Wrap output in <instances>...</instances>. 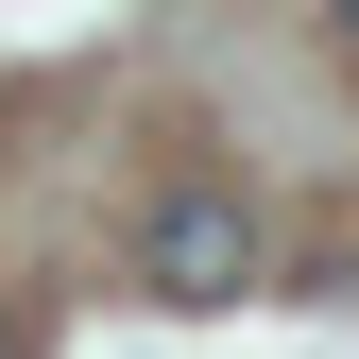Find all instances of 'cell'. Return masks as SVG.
Masks as SVG:
<instances>
[{
    "label": "cell",
    "instance_id": "6da1fadb",
    "mask_svg": "<svg viewBox=\"0 0 359 359\" xmlns=\"http://www.w3.org/2000/svg\"><path fill=\"white\" fill-rule=\"evenodd\" d=\"M137 291H154V308H240V291H257V205H240V189H154Z\"/></svg>",
    "mask_w": 359,
    "mask_h": 359
},
{
    "label": "cell",
    "instance_id": "7a4b0ae2",
    "mask_svg": "<svg viewBox=\"0 0 359 359\" xmlns=\"http://www.w3.org/2000/svg\"><path fill=\"white\" fill-rule=\"evenodd\" d=\"M0 359H18V308H0Z\"/></svg>",
    "mask_w": 359,
    "mask_h": 359
},
{
    "label": "cell",
    "instance_id": "3957f363",
    "mask_svg": "<svg viewBox=\"0 0 359 359\" xmlns=\"http://www.w3.org/2000/svg\"><path fill=\"white\" fill-rule=\"evenodd\" d=\"M342 34H359V0H342Z\"/></svg>",
    "mask_w": 359,
    "mask_h": 359
}]
</instances>
